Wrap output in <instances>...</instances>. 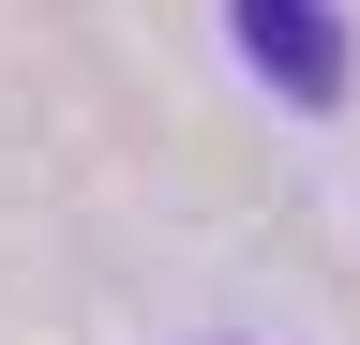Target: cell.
<instances>
[{"label":"cell","mask_w":360,"mask_h":345,"mask_svg":"<svg viewBox=\"0 0 360 345\" xmlns=\"http://www.w3.org/2000/svg\"><path fill=\"white\" fill-rule=\"evenodd\" d=\"M225 30L285 105H345V15L330 0H225Z\"/></svg>","instance_id":"6da1fadb"}]
</instances>
